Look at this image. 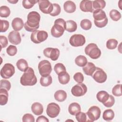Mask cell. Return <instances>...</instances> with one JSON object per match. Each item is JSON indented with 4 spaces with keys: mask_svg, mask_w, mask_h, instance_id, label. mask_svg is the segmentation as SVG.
Returning <instances> with one entry per match:
<instances>
[{
    "mask_svg": "<svg viewBox=\"0 0 122 122\" xmlns=\"http://www.w3.org/2000/svg\"><path fill=\"white\" fill-rule=\"evenodd\" d=\"M40 82L42 86L47 87L51 84L52 82V79L50 75L45 76H41L40 79Z\"/></svg>",
    "mask_w": 122,
    "mask_h": 122,
    "instance_id": "f546056e",
    "label": "cell"
},
{
    "mask_svg": "<svg viewBox=\"0 0 122 122\" xmlns=\"http://www.w3.org/2000/svg\"><path fill=\"white\" fill-rule=\"evenodd\" d=\"M108 19L107 18V17H106L105 19H104L102 20L101 21H94V23L95 25L98 27V28H103L108 23Z\"/></svg>",
    "mask_w": 122,
    "mask_h": 122,
    "instance_id": "c3c4849f",
    "label": "cell"
},
{
    "mask_svg": "<svg viewBox=\"0 0 122 122\" xmlns=\"http://www.w3.org/2000/svg\"><path fill=\"white\" fill-rule=\"evenodd\" d=\"M109 15L111 19L113 20L117 21L121 18V14L116 10H112L109 13Z\"/></svg>",
    "mask_w": 122,
    "mask_h": 122,
    "instance_id": "d6a6232c",
    "label": "cell"
},
{
    "mask_svg": "<svg viewBox=\"0 0 122 122\" xmlns=\"http://www.w3.org/2000/svg\"><path fill=\"white\" fill-rule=\"evenodd\" d=\"M6 52L10 56H13L17 52V48L16 46L10 45L7 48Z\"/></svg>",
    "mask_w": 122,
    "mask_h": 122,
    "instance_id": "7bdbcfd3",
    "label": "cell"
},
{
    "mask_svg": "<svg viewBox=\"0 0 122 122\" xmlns=\"http://www.w3.org/2000/svg\"><path fill=\"white\" fill-rule=\"evenodd\" d=\"M0 46H1V49H2V48H5L6 47H7V46L8 44L7 38L5 36L0 35Z\"/></svg>",
    "mask_w": 122,
    "mask_h": 122,
    "instance_id": "681fc988",
    "label": "cell"
},
{
    "mask_svg": "<svg viewBox=\"0 0 122 122\" xmlns=\"http://www.w3.org/2000/svg\"><path fill=\"white\" fill-rule=\"evenodd\" d=\"M60 110V107L58 104L55 102H51L47 105L46 113L50 118H54L59 114Z\"/></svg>",
    "mask_w": 122,
    "mask_h": 122,
    "instance_id": "30bf717a",
    "label": "cell"
},
{
    "mask_svg": "<svg viewBox=\"0 0 122 122\" xmlns=\"http://www.w3.org/2000/svg\"><path fill=\"white\" fill-rule=\"evenodd\" d=\"M54 70L57 74L66 71V69L65 66L61 63H56L54 67Z\"/></svg>",
    "mask_w": 122,
    "mask_h": 122,
    "instance_id": "74e56055",
    "label": "cell"
},
{
    "mask_svg": "<svg viewBox=\"0 0 122 122\" xmlns=\"http://www.w3.org/2000/svg\"><path fill=\"white\" fill-rule=\"evenodd\" d=\"M114 117V112L112 109L105 110L102 114V118L106 121H112Z\"/></svg>",
    "mask_w": 122,
    "mask_h": 122,
    "instance_id": "f1b7e54d",
    "label": "cell"
},
{
    "mask_svg": "<svg viewBox=\"0 0 122 122\" xmlns=\"http://www.w3.org/2000/svg\"><path fill=\"white\" fill-rule=\"evenodd\" d=\"M80 8L83 12H92L93 9L92 8V1L89 0H81L80 4Z\"/></svg>",
    "mask_w": 122,
    "mask_h": 122,
    "instance_id": "2e32d148",
    "label": "cell"
},
{
    "mask_svg": "<svg viewBox=\"0 0 122 122\" xmlns=\"http://www.w3.org/2000/svg\"><path fill=\"white\" fill-rule=\"evenodd\" d=\"M88 116L87 122H93L100 118L101 111L100 108L97 106L91 107L86 113Z\"/></svg>",
    "mask_w": 122,
    "mask_h": 122,
    "instance_id": "52a82bcc",
    "label": "cell"
},
{
    "mask_svg": "<svg viewBox=\"0 0 122 122\" xmlns=\"http://www.w3.org/2000/svg\"><path fill=\"white\" fill-rule=\"evenodd\" d=\"M114 102H115V100L113 96L111 95H110L108 99L106 101V102L103 103V104L106 107L109 108V107H112L114 105Z\"/></svg>",
    "mask_w": 122,
    "mask_h": 122,
    "instance_id": "7dc6e473",
    "label": "cell"
},
{
    "mask_svg": "<svg viewBox=\"0 0 122 122\" xmlns=\"http://www.w3.org/2000/svg\"><path fill=\"white\" fill-rule=\"evenodd\" d=\"M10 13V8L7 6H2L0 7V16L2 18H7Z\"/></svg>",
    "mask_w": 122,
    "mask_h": 122,
    "instance_id": "836d02e7",
    "label": "cell"
},
{
    "mask_svg": "<svg viewBox=\"0 0 122 122\" xmlns=\"http://www.w3.org/2000/svg\"><path fill=\"white\" fill-rule=\"evenodd\" d=\"M48 33L44 30H36L32 32L30 35V40L34 43H40L47 40Z\"/></svg>",
    "mask_w": 122,
    "mask_h": 122,
    "instance_id": "5b68a950",
    "label": "cell"
},
{
    "mask_svg": "<svg viewBox=\"0 0 122 122\" xmlns=\"http://www.w3.org/2000/svg\"><path fill=\"white\" fill-rule=\"evenodd\" d=\"M39 9L45 14H50L53 10V4L48 0H38Z\"/></svg>",
    "mask_w": 122,
    "mask_h": 122,
    "instance_id": "5bb4252c",
    "label": "cell"
},
{
    "mask_svg": "<svg viewBox=\"0 0 122 122\" xmlns=\"http://www.w3.org/2000/svg\"><path fill=\"white\" fill-rule=\"evenodd\" d=\"M81 106L77 102H72L71 103L68 107V111L70 114L76 115L78 113L81 112Z\"/></svg>",
    "mask_w": 122,
    "mask_h": 122,
    "instance_id": "7402d4cb",
    "label": "cell"
},
{
    "mask_svg": "<svg viewBox=\"0 0 122 122\" xmlns=\"http://www.w3.org/2000/svg\"><path fill=\"white\" fill-rule=\"evenodd\" d=\"M8 101V91L5 89L0 88V104L4 105Z\"/></svg>",
    "mask_w": 122,
    "mask_h": 122,
    "instance_id": "d4e9b609",
    "label": "cell"
},
{
    "mask_svg": "<svg viewBox=\"0 0 122 122\" xmlns=\"http://www.w3.org/2000/svg\"><path fill=\"white\" fill-rule=\"evenodd\" d=\"M16 66L20 71L23 72H24L29 67L27 61L23 59L19 60L16 63Z\"/></svg>",
    "mask_w": 122,
    "mask_h": 122,
    "instance_id": "83f0119b",
    "label": "cell"
},
{
    "mask_svg": "<svg viewBox=\"0 0 122 122\" xmlns=\"http://www.w3.org/2000/svg\"><path fill=\"white\" fill-rule=\"evenodd\" d=\"M7 1L10 3H12V4H15L18 1V0H16V1L15 0H7Z\"/></svg>",
    "mask_w": 122,
    "mask_h": 122,
    "instance_id": "816d5d0a",
    "label": "cell"
},
{
    "mask_svg": "<svg viewBox=\"0 0 122 122\" xmlns=\"http://www.w3.org/2000/svg\"><path fill=\"white\" fill-rule=\"evenodd\" d=\"M11 26L14 30L18 31L23 28L24 24L23 20L21 18L17 17L13 19L11 22Z\"/></svg>",
    "mask_w": 122,
    "mask_h": 122,
    "instance_id": "e0dca14e",
    "label": "cell"
},
{
    "mask_svg": "<svg viewBox=\"0 0 122 122\" xmlns=\"http://www.w3.org/2000/svg\"><path fill=\"white\" fill-rule=\"evenodd\" d=\"M87 91V86L82 83L77 84L73 86L71 89V94L76 97H80L84 95Z\"/></svg>",
    "mask_w": 122,
    "mask_h": 122,
    "instance_id": "8fae6325",
    "label": "cell"
},
{
    "mask_svg": "<svg viewBox=\"0 0 122 122\" xmlns=\"http://www.w3.org/2000/svg\"><path fill=\"white\" fill-rule=\"evenodd\" d=\"M75 118L78 122H85L87 121L86 113L83 112H79L75 115Z\"/></svg>",
    "mask_w": 122,
    "mask_h": 122,
    "instance_id": "60d3db41",
    "label": "cell"
},
{
    "mask_svg": "<svg viewBox=\"0 0 122 122\" xmlns=\"http://www.w3.org/2000/svg\"><path fill=\"white\" fill-rule=\"evenodd\" d=\"M105 6L106 2L103 0H95L92 1V8L94 10H102L105 8Z\"/></svg>",
    "mask_w": 122,
    "mask_h": 122,
    "instance_id": "1f68e13d",
    "label": "cell"
},
{
    "mask_svg": "<svg viewBox=\"0 0 122 122\" xmlns=\"http://www.w3.org/2000/svg\"><path fill=\"white\" fill-rule=\"evenodd\" d=\"M66 29V21L61 18H58L54 21V25L51 30V35L55 38H59L64 33Z\"/></svg>",
    "mask_w": 122,
    "mask_h": 122,
    "instance_id": "3957f363",
    "label": "cell"
},
{
    "mask_svg": "<svg viewBox=\"0 0 122 122\" xmlns=\"http://www.w3.org/2000/svg\"><path fill=\"white\" fill-rule=\"evenodd\" d=\"M41 20L40 14L37 11H32L27 15V20L24 24L25 29L29 32H33L39 29Z\"/></svg>",
    "mask_w": 122,
    "mask_h": 122,
    "instance_id": "6da1fadb",
    "label": "cell"
},
{
    "mask_svg": "<svg viewBox=\"0 0 122 122\" xmlns=\"http://www.w3.org/2000/svg\"><path fill=\"white\" fill-rule=\"evenodd\" d=\"M58 75L59 81L61 84H66L70 80V76L66 71H63L59 73Z\"/></svg>",
    "mask_w": 122,
    "mask_h": 122,
    "instance_id": "603a6c76",
    "label": "cell"
},
{
    "mask_svg": "<svg viewBox=\"0 0 122 122\" xmlns=\"http://www.w3.org/2000/svg\"><path fill=\"white\" fill-rule=\"evenodd\" d=\"M110 94L105 91H101L99 92L96 95V98L98 101L102 104L106 102L109 97Z\"/></svg>",
    "mask_w": 122,
    "mask_h": 122,
    "instance_id": "484cf974",
    "label": "cell"
},
{
    "mask_svg": "<svg viewBox=\"0 0 122 122\" xmlns=\"http://www.w3.org/2000/svg\"><path fill=\"white\" fill-rule=\"evenodd\" d=\"M93 12V17L94 18V21H99L103 20L107 17L105 12L102 10H94Z\"/></svg>",
    "mask_w": 122,
    "mask_h": 122,
    "instance_id": "d6986e66",
    "label": "cell"
},
{
    "mask_svg": "<svg viewBox=\"0 0 122 122\" xmlns=\"http://www.w3.org/2000/svg\"><path fill=\"white\" fill-rule=\"evenodd\" d=\"M61 11V8L60 6L57 3L53 4V10L52 12L50 14L51 16H56L60 14Z\"/></svg>",
    "mask_w": 122,
    "mask_h": 122,
    "instance_id": "f35d334b",
    "label": "cell"
},
{
    "mask_svg": "<svg viewBox=\"0 0 122 122\" xmlns=\"http://www.w3.org/2000/svg\"><path fill=\"white\" fill-rule=\"evenodd\" d=\"M22 121L23 122H34L35 119L34 116L30 113L25 114L22 118Z\"/></svg>",
    "mask_w": 122,
    "mask_h": 122,
    "instance_id": "bcb514c9",
    "label": "cell"
},
{
    "mask_svg": "<svg viewBox=\"0 0 122 122\" xmlns=\"http://www.w3.org/2000/svg\"><path fill=\"white\" fill-rule=\"evenodd\" d=\"M96 68V67L94 63L91 62H88L87 64L83 67L82 70L86 75L92 76Z\"/></svg>",
    "mask_w": 122,
    "mask_h": 122,
    "instance_id": "ac0fdd59",
    "label": "cell"
},
{
    "mask_svg": "<svg viewBox=\"0 0 122 122\" xmlns=\"http://www.w3.org/2000/svg\"><path fill=\"white\" fill-rule=\"evenodd\" d=\"M0 32H6L9 28V22L6 20H0Z\"/></svg>",
    "mask_w": 122,
    "mask_h": 122,
    "instance_id": "ab89813d",
    "label": "cell"
},
{
    "mask_svg": "<svg viewBox=\"0 0 122 122\" xmlns=\"http://www.w3.org/2000/svg\"><path fill=\"white\" fill-rule=\"evenodd\" d=\"M77 28V24L75 21L72 20H68L66 21L65 30L69 32H74Z\"/></svg>",
    "mask_w": 122,
    "mask_h": 122,
    "instance_id": "4316f807",
    "label": "cell"
},
{
    "mask_svg": "<svg viewBox=\"0 0 122 122\" xmlns=\"http://www.w3.org/2000/svg\"><path fill=\"white\" fill-rule=\"evenodd\" d=\"M37 82V77L33 69L31 67H28L20 77V84L23 86H33Z\"/></svg>",
    "mask_w": 122,
    "mask_h": 122,
    "instance_id": "7a4b0ae2",
    "label": "cell"
},
{
    "mask_svg": "<svg viewBox=\"0 0 122 122\" xmlns=\"http://www.w3.org/2000/svg\"><path fill=\"white\" fill-rule=\"evenodd\" d=\"M14 66L9 63H5L0 70V76L4 79H9L15 73Z\"/></svg>",
    "mask_w": 122,
    "mask_h": 122,
    "instance_id": "ba28073f",
    "label": "cell"
},
{
    "mask_svg": "<svg viewBox=\"0 0 122 122\" xmlns=\"http://www.w3.org/2000/svg\"><path fill=\"white\" fill-rule=\"evenodd\" d=\"M60 53V51L57 48L48 47L43 50L44 55L47 58H50L53 61H55L58 60Z\"/></svg>",
    "mask_w": 122,
    "mask_h": 122,
    "instance_id": "4fadbf2b",
    "label": "cell"
},
{
    "mask_svg": "<svg viewBox=\"0 0 122 122\" xmlns=\"http://www.w3.org/2000/svg\"><path fill=\"white\" fill-rule=\"evenodd\" d=\"M37 2L38 0H23L22 2L23 7L26 9L31 8Z\"/></svg>",
    "mask_w": 122,
    "mask_h": 122,
    "instance_id": "8d00e7d4",
    "label": "cell"
},
{
    "mask_svg": "<svg viewBox=\"0 0 122 122\" xmlns=\"http://www.w3.org/2000/svg\"><path fill=\"white\" fill-rule=\"evenodd\" d=\"M31 109L32 112L36 115H40L43 112L42 105L38 102H34L31 105Z\"/></svg>",
    "mask_w": 122,
    "mask_h": 122,
    "instance_id": "44dd1931",
    "label": "cell"
},
{
    "mask_svg": "<svg viewBox=\"0 0 122 122\" xmlns=\"http://www.w3.org/2000/svg\"><path fill=\"white\" fill-rule=\"evenodd\" d=\"M118 43V41L116 39H110L107 41L106 46L107 49L109 50H113L117 47Z\"/></svg>",
    "mask_w": 122,
    "mask_h": 122,
    "instance_id": "e575fe53",
    "label": "cell"
},
{
    "mask_svg": "<svg viewBox=\"0 0 122 122\" xmlns=\"http://www.w3.org/2000/svg\"><path fill=\"white\" fill-rule=\"evenodd\" d=\"M73 79L77 83H81L84 81V76L81 72H78L74 75Z\"/></svg>",
    "mask_w": 122,
    "mask_h": 122,
    "instance_id": "f6af8a7d",
    "label": "cell"
},
{
    "mask_svg": "<svg viewBox=\"0 0 122 122\" xmlns=\"http://www.w3.org/2000/svg\"><path fill=\"white\" fill-rule=\"evenodd\" d=\"M121 88H122V85L121 84L115 85L112 89V93L113 95L117 97L121 96H122Z\"/></svg>",
    "mask_w": 122,
    "mask_h": 122,
    "instance_id": "b9f144b4",
    "label": "cell"
},
{
    "mask_svg": "<svg viewBox=\"0 0 122 122\" xmlns=\"http://www.w3.org/2000/svg\"><path fill=\"white\" fill-rule=\"evenodd\" d=\"M38 70L41 76L50 75L52 71V67L50 62L46 60L41 61L38 64Z\"/></svg>",
    "mask_w": 122,
    "mask_h": 122,
    "instance_id": "8992f818",
    "label": "cell"
},
{
    "mask_svg": "<svg viewBox=\"0 0 122 122\" xmlns=\"http://www.w3.org/2000/svg\"><path fill=\"white\" fill-rule=\"evenodd\" d=\"M87 59L83 55H80L75 59V64L79 67H84L87 63Z\"/></svg>",
    "mask_w": 122,
    "mask_h": 122,
    "instance_id": "4dcf8cb0",
    "label": "cell"
},
{
    "mask_svg": "<svg viewBox=\"0 0 122 122\" xmlns=\"http://www.w3.org/2000/svg\"><path fill=\"white\" fill-rule=\"evenodd\" d=\"M11 88L10 82L6 80H1L0 81V88L5 89L8 91L10 90Z\"/></svg>",
    "mask_w": 122,
    "mask_h": 122,
    "instance_id": "ee69618b",
    "label": "cell"
},
{
    "mask_svg": "<svg viewBox=\"0 0 122 122\" xmlns=\"http://www.w3.org/2000/svg\"><path fill=\"white\" fill-rule=\"evenodd\" d=\"M92 77L97 82L100 83L104 82L107 78V75L106 72L102 69L99 67H96Z\"/></svg>",
    "mask_w": 122,
    "mask_h": 122,
    "instance_id": "7c38bea8",
    "label": "cell"
},
{
    "mask_svg": "<svg viewBox=\"0 0 122 122\" xmlns=\"http://www.w3.org/2000/svg\"><path fill=\"white\" fill-rule=\"evenodd\" d=\"M86 42L85 37L80 34H75L72 35L69 40L70 44L73 47H77L83 46Z\"/></svg>",
    "mask_w": 122,
    "mask_h": 122,
    "instance_id": "9c48e42d",
    "label": "cell"
},
{
    "mask_svg": "<svg viewBox=\"0 0 122 122\" xmlns=\"http://www.w3.org/2000/svg\"><path fill=\"white\" fill-rule=\"evenodd\" d=\"M8 38L9 41L14 45L19 44L21 41L20 33L15 30L10 31L8 34Z\"/></svg>",
    "mask_w": 122,
    "mask_h": 122,
    "instance_id": "9a60e30c",
    "label": "cell"
},
{
    "mask_svg": "<svg viewBox=\"0 0 122 122\" xmlns=\"http://www.w3.org/2000/svg\"><path fill=\"white\" fill-rule=\"evenodd\" d=\"M85 53L92 59H97L101 55L102 52L97 44L94 43L89 44L84 49Z\"/></svg>",
    "mask_w": 122,
    "mask_h": 122,
    "instance_id": "277c9868",
    "label": "cell"
},
{
    "mask_svg": "<svg viewBox=\"0 0 122 122\" xmlns=\"http://www.w3.org/2000/svg\"><path fill=\"white\" fill-rule=\"evenodd\" d=\"M67 96V93L64 90H62L57 91L54 94L55 99L59 102H62L64 101L66 99Z\"/></svg>",
    "mask_w": 122,
    "mask_h": 122,
    "instance_id": "cb8c5ba5",
    "label": "cell"
},
{
    "mask_svg": "<svg viewBox=\"0 0 122 122\" xmlns=\"http://www.w3.org/2000/svg\"><path fill=\"white\" fill-rule=\"evenodd\" d=\"M81 28L84 30H89L92 28V24L91 21L88 19H83L80 23Z\"/></svg>",
    "mask_w": 122,
    "mask_h": 122,
    "instance_id": "d590c367",
    "label": "cell"
},
{
    "mask_svg": "<svg viewBox=\"0 0 122 122\" xmlns=\"http://www.w3.org/2000/svg\"><path fill=\"white\" fill-rule=\"evenodd\" d=\"M37 122H49V119L46 117L44 116H39L36 120Z\"/></svg>",
    "mask_w": 122,
    "mask_h": 122,
    "instance_id": "f907efd6",
    "label": "cell"
},
{
    "mask_svg": "<svg viewBox=\"0 0 122 122\" xmlns=\"http://www.w3.org/2000/svg\"><path fill=\"white\" fill-rule=\"evenodd\" d=\"M63 9L65 11L69 13L74 12L76 9V6L74 2L71 0H68L64 2Z\"/></svg>",
    "mask_w": 122,
    "mask_h": 122,
    "instance_id": "ffe728a7",
    "label": "cell"
}]
</instances>
